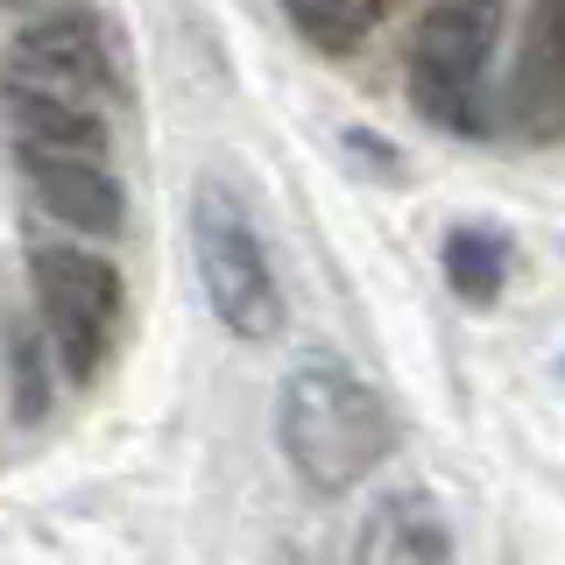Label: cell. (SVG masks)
<instances>
[{
	"mask_svg": "<svg viewBox=\"0 0 565 565\" xmlns=\"http://www.w3.org/2000/svg\"><path fill=\"white\" fill-rule=\"evenodd\" d=\"M502 114L523 141H565V0H530Z\"/></svg>",
	"mask_w": 565,
	"mask_h": 565,
	"instance_id": "8992f818",
	"label": "cell"
},
{
	"mask_svg": "<svg viewBox=\"0 0 565 565\" xmlns=\"http://www.w3.org/2000/svg\"><path fill=\"white\" fill-rule=\"evenodd\" d=\"M14 149H50V156H106V114L99 99H64V93H8Z\"/></svg>",
	"mask_w": 565,
	"mask_h": 565,
	"instance_id": "9c48e42d",
	"label": "cell"
},
{
	"mask_svg": "<svg viewBox=\"0 0 565 565\" xmlns=\"http://www.w3.org/2000/svg\"><path fill=\"white\" fill-rule=\"evenodd\" d=\"M0 93H64V99H106L120 93L114 50L106 29L93 22V8H50L8 43L0 64Z\"/></svg>",
	"mask_w": 565,
	"mask_h": 565,
	"instance_id": "5b68a950",
	"label": "cell"
},
{
	"mask_svg": "<svg viewBox=\"0 0 565 565\" xmlns=\"http://www.w3.org/2000/svg\"><path fill=\"white\" fill-rule=\"evenodd\" d=\"M29 282H35V305H43V332L57 347L64 375L71 382H93L106 367V347L120 332V269L99 262L93 247H64V241H43L29 247Z\"/></svg>",
	"mask_w": 565,
	"mask_h": 565,
	"instance_id": "277c9868",
	"label": "cell"
},
{
	"mask_svg": "<svg viewBox=\"0 0 565 565\" xmlns=\"http://www.w3.org/2000/svg\"><path fill=\"white\" fill-rule=\"evenodd\" d=\"M276 438L305 488L347 494L396 452V417L340 353H305L276 388Z\"/></svg>",
	"mask_w": 565,
	"mask_h": 565,
	"instance_id": "6da1fadb",
	"label": "cell"
},
{
	"mask_svg": "<svg viewBox=\"0 0 565 565\" xmlns=\"http://www.w3.org/2000/svg\"><path fill=\"white\" fill-rule=\"evenodd\" d=\"M191 255H199V282L205 305L234 340H276L282 332V282L269 269V247H262L247 205L226 184H199L191 199Z\"/></svg>",
	"mask_w": 565,
	"mask_h": 565,
	"instance_id": "3957f363",
	"label": "cell"
},
{
	"mask_svg": "<svg viewBox=\"0 0 565 565\" xmlns=\"http://www.w3.org/2000/svg\"><path fill=\"white\" fill-rule=\"evenodd\" d=\"M282 14H290V29L305 35L311 50L347 57V50H361V35H375L388 0H282Z\"/></svg>",
	"mask_w": 565,
	"mask_h": 565,
	"instance_id": "8fae6325",
	"label": "cell"
},
{
	"mask_svg": "<svg viewBox=\"0 0 565 565\" xmlns=\"http://www.w3.org/2000/svg\"><path fill=\"white\" fill-rule=\"evenodd\" d=\"M502 8L509 0H431L411 29V57H403V85L411 106L431 128L452 135H481V85H488V57L502 35Z\"/></svg>",
	"mask_w": 565,
	"mask_h": 565,
	"instance_id": "7a4b0ae2",
	"label": "cell"
},
{
	"mask_svg": "<svg viewBox=\"0 0 565 565\" xmlns=\"http://www.w3.org/2000/svg\"><path fill=\"white\" fill-rule=\"evenodd\" d=\"M446 282L459 305H494L509 282V241L488 226H452L446 234Z\"/></svg>",
	"mask_w": 565,
	"mask_h": 565,
	"instance_id": "30bf717a",
	"label": "cell"
},
{
	"mask_svg": "<svg viewBox=\"0 0 565 565\" xmlns=\"http://www.w3.org/2000/svg\"><path fill=\"white\" fill-rule=\"evenodd\" d=\"M353 565H459V552H452V530H446L431 494L396 488V494H382V502L367 509Z\"/></svg>",
	"mask_w": 565,
	"mask_h": 565,
	"instance_id": "ba28073f",
	"label": "cell"
},
{
	"mask_svg": "<svg viewBox=\"0 0 565 565\" xmlns=\"http://www.w3.org/2000/svg\"><path fill=\"white\" fill-rule=\"evenodd\" d=\"M14 156H22V177H29L35 205H43L50 220L78 226V234H93V241L128 226V191L106 170V156H50V149H14Z\"/></svg>",
	"mask_w": 565,
	"mask_h": 565,
	"instance_id": "52a82bcc",
	"label": "cell"
},
{
	"mask_svg": "<svg viewBox=\"0 0 565 565\" xmlns=\"http://www.w3.org/2000/svg\"><path fill=\"white\" fill-rule=\"evenodd\" d=\"M43 361H35V340L29 332H14V411L22 417H43Z\"/></svg>",
	"mask_w": 565,
	"mask_h": 565,
	"instance_id": "7c38bea8",
	"label": "cell"
}]
</instances>
